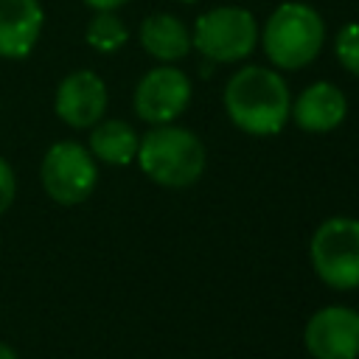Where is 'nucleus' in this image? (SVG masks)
<instances>
[{
    "label": "nucleus",
    "instance_id": "nucleus-1",
    "mask_svg": "<svg viewBox=\"0 0 359 359\" xmlns=\"http://www.w3.org/2000/svg\"><path fill=\"white\" fill-rule=\"evenodd\" d=\"M224 109L230 121L247 135H278L292 112L286 81L269 67H241L224 87Z\"/></svg>",
    "mask_w": 359,
    "mask_h": 359
},
{
    "label": "nucleus",
    "instance_id": "nucleus-2",
    "mask_svg": "<svg viewBox=\"0 0 359 359\" xmlns=\"http://www.w3.org/2000/svg\"><path fill=\"white\" fill-rule=\"evenodd\" d=\"M135 160L157 185L188 188L205 171V146L191 129L157 123L140 137Z\"/></svg>",
    "mask_w": 359,
    "mask_h": 359
},
{
    "label": "nucleus",
    "instance_id": "nucleus-3",
    "mask_svg": "<svg viewBox=\"0 0 359 359\" xmlns=\"http://www.w3.org/2000/svg\"><path fill=\"white\" fill-rule=\"evenodd\" d=\"M323 42L325 22L306 3H280L261 31L264 53L272 65L283 70H300L309 62H314Z\"/></svg>",
    "mask_w": 359,
    "mask_h": 359
},
{
    "label": "nucleus",
    "instance_id": "nucleus-4",
    "mask_svg": "<svg viewBox=\"0 0 359 359\" xmlns=\"http://www.w3.org/2000/svg\"><path fill=\"white\" fill-rule=\"evenodd\" d=\"M255 42V17L241 6H219L205 11L191 34V48H196L210 62H241L252 53Z\"/></svg>",
    "mask_w": 359,
    "mask_h": 359
},
{
    "label": "nucleus",
    "instance_id": "nucleus-5",
    "mask_svg": "<svg viewBox=\"0 0 359 359\" xmlns=\"http://www.w3.org/2000/svg\"><path fill=\"white\" fill-rule=\"evenodd\" d=\"M311 264L331 289L359 286V222L348 216L325 219L311 236Z\"/></svg>",
    "mask_w": 359,
    "mask_h": 359
},
{
    "label": "nucleus",
    "instance_id": "nucleus-6",
    "mask_svg": "<svg viewBox=\"0 0 359 359\" xmlns=\"http://www.w3.org/2000/svg\"><path fill=\"white\" fill-rule=\"evenodd\" d=\"M39 180L45 194L53 202L67 208L79 205L95 188V180H98L95 157L90 154L87 146L76 140H59L45 151L39 163Z\"/></svg>",
    "mask_w": 359,
    "mask_h": 359
},
{
    "label": "nucleus",
    "instance_id": "nucleus-7",
    "mask_svg": "<svg viewBox=\"0 0 359 359\" xmlns=\"http://www.w3.org/2000/svg\"><path fill=\"white\" fill-rule=\"evenodd\" d=\"M191 101V81L182 70L163 65L149 70L135 87V112L146 123H171Z\"/></svg>",
    "mask_w": 359,
    "mask_h": 359
},
{
    "label": "nucleus",
    "instance_id": "nucleus-8",
    "mask_svg": "<svg viewBox=\"0 0 359 359\" xmlns=\"http://www.w3.org/2000/svg\"><path fill=\"white\" fill-rule=\"evenodd\" d=\"M306 351L314 359L359 356V311L348 306H325L314 311L303 331Z\"/></svg>",
    "mask_w": 359,
    "mask_h": 359
},
{
    "label": "nucleus",
    "instance_id": "nucleus-9",
    "mask_svg": "<svg viewBox=\"0 0 359 359\" xmlns=\"http://www.w3.org/2000/svg\"><path fill=\"white\" fill-rule=\"evenodd\" d=\"M53 109L62 123L73 129L95 126L107 112V84L93 70H73L67 73L53 95Z\"/></svg>",
    "mask_w": 359,
    "mask_h": 359
},
{
    "label": "nucleus",
    "instance_id": "nucleus-10",
    "mask_svg": "<svg viewBox=\"0 0 359 359\" xmlns=\"http://www.w3.org/2000/svg\"><path fill=\"white\" fill-rule=\"evenodd\" d=\"M45 25L39 0H0V59H25Z\"/></svg>",
    "mask_w": 359,
    "mask_h": 359
},
{
    "label": "nucleus",
    "instance_id": "nucleus-11",
    "mask_svg": "<svg viewBox=\"0 0 359 359\" xmlns=\"http://www.w3.org/2000/svg\"><path fill=\"white\" fill-rule=\"evenodd\" d=\"M345 112H348V101L342 90L328 81H317L294 98L289 115L303 132H331L345 121Z\"/></svg>",
    "mask_w": 359,
    "mask_h": 359
},
{
    "label": "nucleus",
    "instance_id": "nucleus-12",
    "mask_svg": "<svg viewBox=\"0 0 359 359\" xmlns=\"http://www.w3.org/2000/svg\"><path fill=\"white\" fill-rule=\"evenodd\" d=\"M137 36H140L143 50L165 65L180 62L191 50V34H188L185 22L177 20L174 14H149L140 22Z\"/></svg>",
    "mask_w": 359,
    "mask_h": 359
},
{
    "label": "nucleus",
    "instance_id": "nucleus-13",
    "mask_svg": "<svg viewBox=\"0 0 359 359\" xmlns=\"http://www.w3.org/2000/svg\"><path fill=\"white\" fill-rule=\"evenodd\" d=\"M90 154L101 163L109 165H129L137 154V132L126 123V121H98L95 126H90Z\"/></svg>",
    "mask_w": 359,
    "mask_h": 359
},
{
    "label": "nucleus",
    "instance_id": "nucleus-14",
    "mask_svg": "<svg viewBox=\"0 0 359 359\" xmlns=\"http://www.w3.org/2000/svg\"><path fill=\"white\" fill-rule=\"evenodd\" d=\"M84 39H87V45H90L93 50H98V53H115L118 48L126 45L129 28H126V22H123L115 11H95L93 20L87 22Z\"/></svg>",
    "mask_w": 359,
    "mask_h": 359
},
{
    "label": "nucleus",
    "instance_id": "nucleus-15",
    "mask_svg": "<svg viewBox=\"0 0 359 359\" xmlns=\"http://www.w3.org/2000/svg\"><path fill=\"white\" fill-rule=\"evenodd\" d=\"M334 50H337L339 65H342L348 73L359 76V22H348V25L339 28Z\"/></svg>",
    "mask_w": 359,
    "mask_h": 359
},
{
    "label": "nucleus",
    "instance_id": "nucleus-16",
    "mask_svg": "<svg viewBox=\"0 0 359 359\" xmlns=\"http://www.w3.org/2000/svg\"><path fill=\"white\" fill-rule=\"evenodd\" d=\"M17 196V174L6 157H0V216L14 205Z\"/></svg>",
    "mask_w": 359,
    "mask_h": 359
},
{
    "label": "nucleus",
    "instance_id": "nucleus-17",
    "mask_svg": "<svg viewBox=\"0 0 359 359\" xmlns=\"http://www.w3.org/2000/svg\"><path fill=\"white\" fill-rule=\"evenodd\" d=\"M129 0H84V6H90L93 11H115L121 6H126Z\"/></svg>",
    "mask_w": 359,
    "mask_h": 359
},
{
    "label": "nucleus",
    "instance_id": "nucleus-18",
    "mask_svg": "<svg viewBox=\"0 0 359 359\" xmlns=\"http://www.w3.org/2000/svg\"><path fill=\"white\" fill-rule=\"evenodd\" d=\"M0 359H17V351L6 342H0Z\"/></svg>",
    "mask_w": 359,
    "mask_h": 359
},
{
    "label": "nucleus",
    "instance_id": "nucleus-19",
    "mask_svg": "<svg viewBox=\"0 0 359 359\" xmlns=\"http://www.w3.org/2000/svg\"><path fill=\"white\" fill-rule=\"evenodd\" d=\"M180 3H196V0H180Z\"/></svg>",
    "mask_w": 359,
    "mask_h": 359
}]
</instances>
